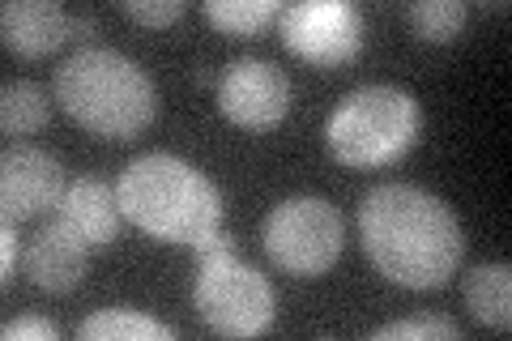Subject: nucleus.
<instances>
[{"label":"nucleus","mask_w":512,"mask_h":341,"mask_svg":"<svg viewBox=\"0 0 512 341\" xmlns=\"http://www.w3.org/2000/svg\"><path fill=\"white\" fill-rule=\"evenodd\" d=\"M90 30H99V18H94V13H82V18H73V35H90Z\"/></svg>","instance_id":"4be33fe9"},{"label":"nucleus","mask_w":512,"mask_h":341,"mask_svg":"<svg viewBox=\"0 0 512 341\" xmlns=\"http://www.w3.org/2000/svg\"><path fill=\"white\" fill-rule=\"evenodd\" d=\"M56 103L94 137L133 141L158 116V90L116 47H82L56 69Z\"/></svg>","instance_id":"7ed1b4c3"},{"label":"nucleus","mask_w":512,"mask_h":341,"mask_svg":"<svg viewBox=\"0 0 512 341\" xmlns=\"http://www.w3.org/2000/svg\"><path fill=\"white\" fill-rule=\"evenodd\" d=\"M278 30L282 43L299 60L320 64V69L355 60L363 47V13L350 0H299V5H286Z\"/></svg>","instance_id":"0eeeda50"},{"label":"nucleus","mask_w":512,"mask_h":341,"mask_svg":"<svg viewBox=\"0 0 512 341\" xmlns=\"http://www.w3.org/2000/svg\"><path fill=\"white\" fill-rule=\"evenodd\" d=\"M461 295H466L478 324H487L495 333L512 329V269L504 261L474 265L461 282Z\"/></svg>","instance_id":"ddd939ff"},{"label":"nucleus","mask_w":512,"mask_h":341,"mask_svg":"<svg viewBox=\"0 0 512 341\" xmlns=\"http://www.w3.org/2000/svg\"><path fill=\"white\" fill-rule=\"evenodd\" d=\"M86 265H90V243L77 239L56 214L26 243V278L39 290H47V295H69L86 278Z\"/></svg>","instance_id":"9d476101"},{"label":"nucleus","mask_w":512,"mask_h":341,"mask_svg":"<svg viewBox=\"0 0 512 341\" xmlns=\"http://www.w3.org/2000/svg\"><path fill=\"white\" fill-rule=\"evenodd\" d=\"M0 35L9 52L39 60L52 56L64 39H73V18L56 0H9L0 9Z\"/></svg>","instance_id":"9b49d317"},{"label":"nucleus","mask_w":512,"mask_h":341,"mask_svg":"<svg viewBox=\"0 0 512 341\" xmlns=\"http://www.w3.org/2000/svg\"><path fill=\"white\" fill-rule=\"evenodd\" d=\"M56 218L69 226V231L90 243V248H103V243L116 239V226H120V197L116 188L94 180V175H82L64 188V197L56 205Z\"/></svg>","instance_id":"f8f14e48"},{"label":"nucleus","mask_w":512,"mask_h":341,"mask_svg":"<svg viewBox=\"0 0 512 341\" xmlns=\"http://www.w3.org/2000/svg\"><path fill=\"white\" fill-rule=\"evenodd\" d=\"M406 18L414 26V35L427 39V43H453L461 39V30H466V0H414L406 9Z\"/></svg>","instance_id":"f3484780"},{"label":"nucleus","mask_w":512,"mask_h":341,"mask_svg":"<svg viewBox=\"0 0 512 341\" xmlns=\"http://www.w3.org/2000/svg\"><path fill=\"white\" fill-rule=\"evenodd\" d=\"M192 307L205 320V329L222 337H261L274 329L278 295L252 265L231 256H210L197 261V278H192Z\"/></svg>","instance_id":"39448f33"},{"label":"nucleus","mask_w":512,"mask_h":341,"mask_svg":"<svg viewBox=\"0 0 512 341\" xmlns=\"http://www.w3.org/2000/svg\"><path fill=\"white\" fill-rule=\"evenodd\" d=\"M47 116H52V107H47L43 86L18 81V77H9L0 86V128H5V137L39 133V128H47Z\"/></svg>","instance_id":"2eb2a0df"},{"label":"nucleus","mask_w":512,"mask_h":341,"mask_svg":"<svg viewBox=\"0 0 512 341\" xmlns=\"http://www.w3.org/2000/svg\"><path fill=\"white\" fill-rule=\"evenodd\" d=\"M402 337H440V341H457L461 337V324L448 320V316H410V320H389L372 329V341H402Z\"/></svg>","instance_id":"a211bd4d"},{"label":"nucleus","mask_w":512,"mask_h":341,"mask_svg":"<svg viewBox=\"0 0 512 341\" xmlns=\"http://www.w3.org/2000/svg\"><path fill=\"white\" fill-rule=\"evenodd\" d=\"M282 0H205V18H210L222 35H265L269 26L282 18Z\"/></svg>","instance_id":"dca6fc26"},{"label":"nucleus","mask_w":512,"mask_h":341,"mask_svg":"<svg viewBox=\"0 0 512 341\" xmlns=\"http://www.w3.org/2000/svg\"><path fill=\"white\" fill-rule=\"evenodd\" d=\"M359 235L372 265L406 290L444 286L466 256L457 214L419 184H376L359 205Z\"/></svg>","instance_id":"f257e3e1"},{"label":"nucleus","mask_w":512,"mask_h":341,"mask_svg":"<svg viewBox=\"0 0 512 341\" xmlns=\"http://www.w3.org/2000/svg\"><path fill=\"white\" fill-rule=\"evenodd\" d=\"M120 13L124 18H133V22H141V26L163 30V26H175L184 18V5L180 0H124Z\"/></svg>","instance_id":"6ab92c4d"},{"label":"nucleus","mask_w":512,"mask_h":341,"mask_svg":"<svg viewBox=\"0 0 512 341\" xmlns=\"http://www.w3.org/2000/svg\"><path fill=\"white\" fill-rule=\"evenodd\" d=\"M77 337L82 341H116V337H158V341H175V329L163 320H154L146 312H133V307H103V312L86 316L77 324Z\"/></svg>","instance_id":"4468645a"},{"label":"nucleus","mask_w":512,"mask_h":341,"mask_svg":"<svg viewBox=\"0 0 512 341\" xmlns=\"http://www.w3.org/2000/svg\"><path fill=\"white\" fill-rule=\"evenodd\" d=\"M120 214L137 222L146 235L163 243H188L197 248L205 235H214L222 226V192L192 167V162L175 154H141L120 171L116 184Z\"/></svg>","instance_id":"f03ea898"},{"label":"nucleus","mask_w":512,"mask_h":341,"mask_svg":"<svg viewBox=\"0 0 512 341\" xmlns=\"http://www.w3.org/2000/svg\"><path fill=\"white\" fill-rule=\"evenodd\" d=\"M261 239L269 261L291 278H320L338 265L346 226L338 205H329L325 197H291L269 209Z\"/></svg>","instance_id":"423d86ee"},{"label":"nucleus","mask_w":512,"mask_h":341,"mask_svg":"<svg viewBox=\"0 0 512 341\" xmlns=\"http://www.w3.org/2000/svg\"><path fill=\"white\" fill-rule=\"evenodd\" d=\"M218 111L239 128H278L291 111V81L274 60L239 56L218 77Z\"/></svg>","instance_id":"6e6552de"},{"label":"nucleus","mask_w":512,"mask_h":341,"mask_svg":"<svg viewBox=\"0 0 512 341\" xmlns=\"http://www.w3.org/2000/svg\"><path fill=\"white\" fill-rule=\"evenodd\" d=\"M64 167L43 145L13 141L0 158V214L5 222H26L39 214H56L64 197Z\"/></svg>","instance_id":"1a4fd4ad"},{"label":"nucleus","mask_w":512,"mask_h":341,"mask_svg":"<svg viewBox=\"0 0 512 341\" xmlns=\"http://www.w3.org/2000/svg\"><path fill=\"white\" fill-rule=\"evenodd\" d=\"M419 124H423V111L410 90L389 86V81H372V86L350 90L333 107L325 141L338 162L367 171L402 158L414 145V137H419Z\"/></svg>","instance_id":"20e7f679"},{"label":"nucleus","mask_w":512,"mask_h":341,"mask_svg":"<svg viewBox=\"0 0 512 341\" xmlns=\"http://www.w3.org/2000/svg\"><path fill=\"white\" fill-rule=\"evenodd\" d=\"M5 341H56L60 337V329L52 320H43V316H22V320H9L5 329Z\"/></svg>","instance_id":"aec40b11"},{"label":"nucleus","mask_w":512,"mask_h":341,"mask_svg":"<svg viewBox=\"0 0 512 341\" xmlns=\"http://www.w3.org/2000/svg\"><path fill=\"white\" fill-rule=\"evenodd\" d=\"M13 269H18V235H13V222H5V231H0V286L13 282Z\"/></svg>","instance_id":"412c9836"}]
</instances>
